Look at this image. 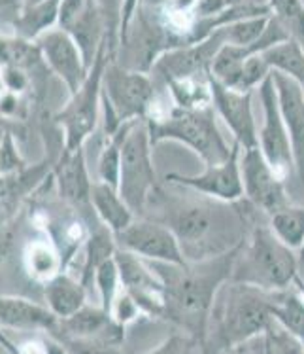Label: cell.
<instances>
[{
	"mask_svg": "<svg viewBox=\"0 0 304 354\" xmlns=\"http://www.w3.org/2000/svg\"><path fill=\"white\" fill-rule=\"evenodd\" d=\"M240 246L221 256L183 266L150 261L165 282V318L180 328V332L191 335L203 351L208 348V330L217 294L225 282L231 281Z\"/></svg>",
	"mask_w": 304,
	"mask_h": 354,
	"instance_id": "cell-1",
	"label": "cell"
},
{
	"mask_svg": "<svg viewBox=\"0 0 304 354\" xmlns=\"http://www.w3.org/2000/svg\"><path fill=\"white\" fill-rule=\"evenodd\" d=\"M225 203L212 199L199 203H176L163 199L165 214L161 218L178 237L181 252L188 261H201L231 252L246 241L247 225L252 222L250 209L254 207L246 199Z\"/></svg>",
	"mask_w": 304,
	"mask_h": 354,
	"instance_id": "cell-2",
	"label": "cell"
},
{
	"mask_svg": "<svg viewBox=\"0 0 304 354\" xmlns=\"http://www.w3.org/2000/svg\"><path fill=\"white\" fill-rule=\"evenodd\" d=\"M301 254L276 237L267 224H252L250 235L240 246L231 281L255 284L274 292L293 286L298 275Z\"/></svg>",
	"mask_w": 304,
	"mask_h": 354,
	"instance_id": "cell-3",
	"label": "cell"
},
{
	"mask_svg": "<svg viewBox=\"0 0 304 354\" xmlns=\"http://www.w3.org/2000/svg\"><path fill=\"white\" fill-rule=\"evenodd\" d=\"M221 294V301L217 304L216 299L212 313V320H216V348L231 353L265 332L274 320L272 292L247 282L227 281Z\"/></svg>",
	"mask_w": 304,
	"mask_h": 354,
	"instance_id": "cell-4",
	"label": "cell"
},
{
	"mask_svg": "<svg viewBox=\"0 0 304 354\" xmlns=\"http://www.w3.org/2000/svg\"><path fill=\"white\" fill-rule=\"evenodd\" d=\"M216 114L212 104L201 109H181L172 104L165 112L152 110L145 120L153 146L163 140H176L191 148L203 159L204 165H212L225 161L232 152V145L225 140L217 127Z\"/></svg>",
	"mask_w": 304,
	"mask_h": 354,
	"instance_id": "cell-5",
	"label": "cell"
},
{
	"mask_svg": "<svg viewBox=\"0 0 304 354\" xmlns=\"http://www.w3.org/2000/svg\"><path fill=\"white\" fill-rule=\"evenodd\" d=\"M157 91L150 73L127 68L110 59L102 78V110L106 120V137L121 125L144 120L155 106Z\"/></svg>",
	"mask_w": 304,
	"mask_h": 354,
	"instance_id": "cell-6",
	"label": "cell"
},
{
	"mask_svg": "<svg viewBox=\"0 0 304 354\" xmlns=\"http://www.w3.org/2000/svg\"><path fill=\"white\" fill-rule=\"evenodd\" d=\"M152 133L148 120H136L129 125L123 142L119 192L136 216H142L152 201L157 186V174L152 159Z\"/></svg>",
	"mask_w": 304,
	"mask_h": 354,
	"instance_id": "cell-7",
	"label": "cell"
},
{
	"mask_svg": "<svg viewBox=\"0 0 304 354\" xmlns=\"http://www.w3.org/2000/svg\"><path fill=\"white\" fill-rule=\"evenodd\" d=\"M110 59L114 57L110 55L108 44L104 42L83 86L76 93H70V99L63 106V110L55 114V122L63 127V133H65V145H63L65 150L83 148L87 138L93 135L102 106L104 68Z\"/></svg>",
	"mask_w": 304,
	"mask_h": 354,
	"instance_id": "cell-8",
	"label": "cell"
},
{
	"mask_svg": "<svg viewBox=\"0 0 304 354\" xmlns=\"http://www.w3.org/2000/svg\"><path fill=\"white\" fill-rule=\"evenodd\" d=\"M257 93H259L261 110H263V123H261V129L257 131L259 148L270 167L285 180L290 173H295V156H293L290 131L285 127L282 110H280L272 73L257 87Z\"/></svg>",
	"mask_w": 304,
	"mask_h": 354,
	"instance_id": "cell-9",
	"label": "cell"
},
{
	"mask_svg": "<svg viewBox=\"0 0 304 354\" xmlns=\"http://www.w3.org/2000/svg\"><path fill=\"white\" fill-rule=\"evenodd\" d=\"M240 153H242V146L236 140H232V152L225 161L206 165L203 173L199 174L168 173L165 178L170 184L193 189L208 199H217V201L225 203L240 201V199H244Z\"/></svg>",
	"mask_w": 304,
	"mask_h": 354,
	"instance_id": "cell-10",
	"label": "cell"
},
{
	"mask_svg": "<svg viewBox=\"0 0 304 354\" xmlns=\"http://www.w3.org/2000/svg\"><path fill=\"white\" fill-rule=\"evenodd\" d=\"M117 246L129 252L138 254L148 261H161V263H174L183 266L188 263L181 252L178 237L167 224L161 220L150 218H134L123 232L114 233Z\"/></svg>",
	"mask_w": 304,
	"mask_h": 354,
	"instance_id": "cell-11",
	"label": "cell"
},
{
	"mask_svg": "<svg viewBox=\"0 0 304 354\" xmlns=\"http://www.w3.org/2000/svg\"><path fill=\"white\" fill-rule=\"evenodd\" d=\"M240 169L244 182V199L263 214H270L291 203L283 188V178L270 167L259 146L242 148Z\"/></svg>",
	"mask_w": 304,
	"mask_h": 354,
	"instance_id": "cell-12",
	"label": "cell"
},
{
	"mask_svg": "<svg viewBox=\"0 0 304 354\" xmlns=\"http://www.w3.org/2000/svg\"><path fill=\"white\" fill-rule=\"evenodd\" d=\"M34 42L42 51L48 68L65 84L68 93H76L89 76L91 66L87 65L83 51L72 35L63 27H53Z\"/></svg>",
	"mask_w": 304,
	"mask_h": 354,
	"instance_id": "cell-13",
	"label": "cell"
},
{
	"mask_svg": "<svg viewBox=\"0 0 304 354\" xmlns=\"http://www.w3.org/2000/svg\"><path fill=\"white\" fill-rule=\"evenodd\" d=\"M116 261L121 275V286L136 299L142 311L152 317H165V282L152 263L125 248H117Z\"/></svg>",
	"mask_w": 304,
	"mask_h": 354,
	"instance_id": "cell-14",
	"label": "cell"
},
{
	"mask_svg": "<svg viewBox=\"0 0 304 354\" xmlns=\"http://www.w3.org/2000/svg\"><path fill=\"white\" fill-rule=\"evenodd\" d=\"M55 337H65L68 341H80L91 347L112 348L119 347L125 339V326L119 324L102 307L83 305L72 317L63 318Z\"/></svg>",
	"mask_w": 304,
	"mask_h": 354,
	"instance_id": "cell-15",
	"label": "cell"
},
{
	"mask_svg": "<svg viewBox=\"0 0 304 354\" xmlns=\"http://www.w3.org/2000/svg\"><path fill=\"white\" fill-rule=\"evenodd\" d=\"M212 84V106L221 116L227 127L232 133L236 142L242 148L259 146L257 140V122L254 114V91H239L223 86L210 74Z\"/></svg>",
	"mask_w": 304,
	"mask_h": 354,
	"instance_id": "cell-16",
	"label": "cell"
},
{
	"mask_svg": "<svg viewBox=\"0 0 304 354\" xmlns=\"http://www.w3.org/2000/svg\"><path fill=\"white\" fill-rule=\"evenodd\" d=\"M53 180L57 186L59 197L76 210L93 209L91 189L93 182L89 178L83 148L65 150L53 167Z\"/></svg>",
	"mask_w": 304,
	"mask_h": 354,
	"instance_id": "cell-17",
	"label": "cell"
},
{
	"mask_svg": "<svg viewBox=\"0 0 304 354\" xmlns=\"http://www.w3.org/2000/svg\"><path fill=\"white\" fill-rule=\"evenodd\" d=\"M278 102L282 110L283 122L290 131L293 156H295V174L304 184V89L297 80L278 71H272Z\"/></svg>",
	"mask_w": 304,
	"mask_h": 354,
	"instance_id": "cell-18",
	"label": "cell"
},
{
	"mask_svg": "<svg viewBox=\"0 0 304 354\" xmlns=\"http://www.w3.org/2000/svg\"><path fill=\"white\" fill-rule=\"evenodd\" d=\"M0 322L2 330L14 332H50L57 335L61 318L51 311L50 307H43L27 297L2 294L0 299Z\"/></svg>",
	"mask_w": 304,
	"mask_h": 354,
	"instance_id": "cell-19",
	"label": "cell"
},
{
	"mask_svg": "<svg viewBox=\"0 0 304 354\" xmlns=\"http://www.w3.org/2000/svg\"><path fill=\"white\" fill-rule=\"evenodd\" d=\"M91 205L94 216L99 218V224H104L114 233L123 232L125 227L134 220V210L125 201L121 192L116 186H110L106 182H93L91 189Z\"/></svg>",
	"mask_w": 304,
	"mask_h": 354,
	"instance_id": "cell-20",
	"label": "cell"
},
{
	"mask_svg": "<svg viewBox=\"0 0 304 354\" xmlns=\"http://www.w3.org/2000/svg\"><path fill=\"white\" fill-rule=\"evenodd\" d=\"M45 292V301L51 311L55 313L61 320L72 317L87 305V286L81 282V279H74L68 273H59L51 281L43 284Z\"/></svg>",
	"mask_w": 304,
	"mask_h": 354,
	"instance_id": "cell-21",
	"label": "cell"
},
{
	"mask_svg": "<svg viewBox=\"0 0 304 354\" xmlns=\"http://www.w3.org/2000/svg\"><path fill=\"white\" fill-rule=\"evenodd\" d=\"M50 171L48 161H43L37 167H25L17 173L2 174V218L10 220L19 205L25 201L32 189L45 178V173Z\"/></svg>",
	"mask_w": 304,
	"mask_h": 354,
	"instance_id": "cell-22",
	"label": "cell"
},
{
	"mask_svg": "<svg viewBox=\"0 0 304 354\" xmlns=\"http://www.w3.org/2000/svg\"><path fill=\"white\" fill-rule=\"evenodd\" d=\"M23 268L32 281L45 284L61 273V254L50 239H32L23 248Z\"/></svg>",
	"mask_w": 304,
	"mask_h": 354,
	"instance_id": "cell-23",
	"label": "cell"
},
{
	"mask_svg": "<svg viewBox=\"0 0 304 354\" xmlns=\"http://www.w3.org/2000/svg\"><path fill=\"white\" fill-rule=\"evenodd\" d=\"M59 15H61V0H42L37 4H29L23 8L19 19L15 21L12 35L37 40L53 27H59Z\"/></svg>",
	"mask_w": 304,
	"mask_h": 354,
	"instance_id": "cell-24",
	"label": "cell"
},
{
	"mask_svg": "<svg viewBox=\"0 0 304 354\" xmlns=\"http://www.w3.org/2000/svg\"><path fill=\"white\" fill-rule=\"evenodd\" d=\"M117 248L119 246H117L116 235L104 224L99 225L97 232L89 235L85 245V261H83V269H81V282L85 284L87 290H93L97 269H99L102 261L114 258Z\"/></svg>",
	"mask_w": 304,
	"mask_h": 354,
	"instance_id": "cell-25",
	"label": "cell"
},
{
	"mask_svg": "<svg viewBox=\"0 0 304 354\" xmlns=\"http://www.w3.org/2000/svg\"><path fill=\"white\" fill-rule=\"evenodd\" d=\"M272 315L304 345V297L295 286L272 292Z\"/></svg>",
	"mask_w": 304,
	"mask_h": 354,
	"instance_id": "cell-26",
	"label": "cell"
},
{
	"mask_svg": "<svg viewBox=\"0 0 304 354\" xmlns=\"http://www.w3.org/2000/svg\"><path fill=\"white\" fill-rule=\"evenodd\" d=\"M267 222L276 237L301 252L304 248V207L287 203L282 209L267 214Z\"/></svg>",
	"mask_w": 304,
	"mask_h": 354,
	"instance_id": "cell-27",
	"label": "cell"
},
{
	"mask_svg": "<svg viewBox=\"0 0 304 354\" xmlns=\"http://www.w3.org/2000/svg\"><path fill=\"white\" fill-rule=\"evenodd\" d=\"M263 55L268 61V65L272 66V71L297 80L304 89V48L301 44L290 38L263 51Z\"/></svg>",
	"mask_w": 304,
	"mask_h": 354,
	"instance_id": "cell-28",
	"label": "cell"
},
{
	"mask_svg": "<svg viewBox=\"0 0 304 354\" xmlns=\"http://www.w3.org/2000/svg\"><path fill=\"white\" fill-rule=\"evenodd\" d=\"M132 122L125 123L119 129L106 138V142L102 146L101 156H99V180L106 182L110 186L119 188V178H121V159H123V142L127 129Z\"/></svg>",
	"mask_w": 304,
	"mask_h": 354,
	"instance_id": "cell-29",
	"label": "cell"
},
{
	"mask_svg": "<svg viewBox=\"0 0 304 354\" xmlns=\"http://www.w3.org/2000/svg\"><path fill=\"white\" fill-rule=\"evenodd\" d=\"M97 288L99 299H101V307L106 311H112V305L116 301L117 294L121 292V275H119V268H117L116 256L102 261L97 273H94L93 290Z\"/></svg>",
	"mask_w": 304,
	"mask_h": 354,
	"instance_id": "cell-30",
	"label": "cell"
},
{
	"mask_svg": "<svg viewBox=\"0 0 304 354\" xmlns=\"http://www.w3.org/2000/svg\"><path fill=\"white\" fill-rule=\"evenodd\" d=\"M268 17L270 15H255V17H247V19H240V21L223 25L227 44L240 46V48H252L263 35V30H265L268 23Z\"/></svg>",
	"mask_w": 304,
	"mask_h": 354,
	"instance_id": "cell-31",
	"label": "cell"
},
{
	"mask_svg": "<svg viewBox=\"0 0 304 354\" xmlns=\"http://www.w3.org/2000/svg\"><path fill=\"white\" fill-rule=\"evenodd\" d=\"M270 12L285 25L291 38L304 48V0H270Z\"/></svg>",
	"mask_w": 304,
	"mask_h": 354,
	"instance_id": "cell-32",
	"label": "cell"
},
{
	"mask_svg": "<svg viewBox=\"0 0 304 354\" xmlns=\"http://www.w3.org/2000/svg\"><path fill=\"white\" fill-rule=\"evenodd\" d=\"M272 73V66L268 65L263 53H252L244 63L242 68V76L239 82V91H254L265 82Z\"/></svg>",
	"mask_w": 304,
	"mask_h": 354,
	"instance_id": "cell-33",
	"label": "cell"
},
{
	"mask_svg": "<svg viewBox=\"0 0 304 354\" xmlns=\"http://www.w3.org/2000/svg\"><path fill=\"white\" fill-rule=\"evenodd\" d=\"M112 317L116 318L119 324L129 326L130 322H134L140 315H144L142 307L138 304L134 297L130 296L129 292L121 286V292L117 294L116 301L112 305Z\"/></svg>",
	"mask_w": 304,
	"mask_h": 354,
	"instance_id": "cell-34",
	"label": "cell"
},
{
	"mask_svg": "<svg viewBox=\"0 0 304 354\" xmlns=\"http://www.w3.org/2000/svg\"><path fill=\"white\" fill-rule=\"evenodd\" d=\"M25 159L21 158V153L17 150V145H15L14 135L6 131L2 135V174L17 173L25 169Z\"/></svg>",
	"mask_w": 304,
	"mask_h": 354,
	"instance_id": "cell-35",
	"label": "cell"
},
{
	"mask_svg": "<svg viewBox=\"0 0 304 354\" xmlns=\"http://www.w3.org/2000/svg\"><path fill=\"white\" fill-rule=\"evenodd\" d=\"M2 82L6 86V91L15 95H23L30 87L32 76L19 66L2 65Z\"/></svg>",
	"mask_w": 304,
	"mask_h": 354,
	"instance_id": "cell-36",
	"label": "cell"
},
{
	"mask_svg": "<svg viewBox=\"0 0 304 354\" xmlns=\"http://www.w3.org/2000/svg\"><path fill=\"white\" fill-rule=\"evenodd\" d=\"M91 0H61V15H59V27L70 29L76 19L80 17Z\"/></svg>",
	"mask_w": 304,
	"mask_h": 354,
	"instance_id": "cell-37",
	"label": "cell"
},
{
	"mask_svg": "<svg viewBox=\"0 0 304 354\" xmlns=\"http://www.w3.org/2000/svg\"><path fill=\"white\" fill-rule=\"evenodd\" d=\"M227 8H229L227 0H196L195 15L196 19H208L225 12Z\"/></svg>",
	"mask_w": 304,
	"mask_h": 354,
	"instance_id": "cell-38",
	"label": "cell"
},
{
	"mask_svg": "<svg viewBox=\"0 0 304 354\" xmlns=\"http://www.w3.org/2000/svg\"><path fill=\"white\" fill-rule=\"evenodd\" d=\"M234 8H270V0H227Z\"/></svg>",
	"mask_w": 304,
	"mask_h": 354,
	"instance_id": "cell-39",
	"label": "cell"
},
{
	"mask_svg": "<svg viewBox=\"0 0 304 354\" xmlns=\"http://www.w3.org/2000/svg\"><path fill=\"white\" fill-rule=\"evenodd\" d=\"M293 286L298 290V294L304 297V277L297 275V279H295V282H293Z\"/></svg>",
	"mask_w": 304,
	"mask_h": 354,
	"instance_id": "cell-40",
	"label": "cell"
},
{
	"mask_svg": "<svg viewBox=\"0 0 304 354\" xmlns=\"http://www.w3.org/2000/svg\"><path fill=\"white\" fill-rule=\"evenodd\" d=\"M298 254H301V266H298V275L304 277V248Z\"/></svg>",
	"mask_w": 304,
	"mask_h": 354,
	"instance_id": "cell-41",
	"label": "cell"
},
{
	"mask_svg": "<svg viewBox=\"0 0 304 354\" xmlns=\"http://www.w3.org/2000/svg\"><path fill=\"white\" fill-rule=\"evenodd\" d=\"M37 2H42V0H25V6H29V4H37Z\"/></svg>",
	"mask_w": 304,
	"mask_h": 354,
	"instance_id": "cell-42",
	"label": "cell"
}]
</instances>
